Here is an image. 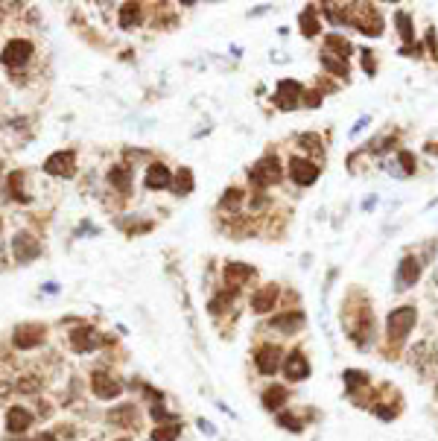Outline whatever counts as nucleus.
Instances as JSON below:
<instances>
[{"label":"nucleus","instance_id":"nucleus-1","mask_svg":"<svg viewBox=\"0 0 438 441\" xmlns=\"http://www.w3.org/2000/svg\"><path fill=\"white\" fill-rule=\"evenodd\" d=\"M415 322H418V310L415 307H398V310H391L389 318H386V339L389 345H400L403 339L409 336V330L415 327Z\"/></svg>","mask_w":438,"mask_h":441},{"label":"nucleus","instance_id":"nucleus-2","mask_svg":"<svg viewBox=\"0 0 438 441\" xmlns=\"http://www.w3.org/2000/svg\"><path fill=\"white\" fill-rule=\"evenodd\" d=\"M348 24L357 27L359 32H365V36H380L383 32V18L377 12V6H371V3H350Z\"/></svg>","mask_w":438,"mask_h":441},{"label":"nucleus","instance_id":"nucleus-3","mask_svg":"<svg viewBox=\"0 0 438 441\" xmlns=\"http://www.w3.org/2000/svg\"><path fill=\"white\" fill-rule=\"evenodd\" d=\"M281 175H283V170H281V161L275 158V155H263L255 167L248 170V181L255 184V187H272V184H278L281 181Z\"/></svg>","mask_w":438,"mask_h":441},{"label":"nucleus","instance_id":"nucleus-4","mask_svg":"<svg viewBox=\"0 0 438 441\" xmlns=\"http://www.w3.org/2000/svg\"><path fill=\"white\" fill-rule=\"evenodd\" d=\"M32 53H36L32 41H27V38H12L3 47V53H0V62H3L6 68H24V64L32 59Z\"/></svg>","mask_w":438,"mask_h":441},{"label":"nucleus","instance_id":"nucleus-5","mask_svg":"<svg viewBox=\"0 0 438 441\" xmlns=\"http://www.w3.org/2000/svg\"><path fill=\"white\" fill-rule=\"evenodd\" d=\"M304 85L295 82V79H281L278 82V91H275V105L281 112H292V108H298L301 100H304Z\"/></svg>","mask_w":438,"mask_h":441},{"label":"nucleus","instance_id":"nucleus-6","mask_svg":"<svg viewBox=\"0 0 438 441\" xmlns=\"http://www.w3.org/2000/svg\"><path fill=\"white\" fill-rule=\"evenodd\" d=\"M68 339H70V348L76 351V354H88V351H96L103 345V333L96 327H88V325L73 327Z\"/></svg>","mask_w":438,"mask_h":441},{"label":"nucleus","instance_id":"nucleus-7","mask_svg":"<svg viewBox=\"0 0 438 441\" xmlns=\"http://www.w3.org/2000/svg\"><path fill=\"white\" fill-rule=\"evenodd\" d=\"M319 164L310 161V158H292L289 161V179L298 184V187H310L319 181Z\"/></svg>","mask_w":438,"mask_h":441},{"label":"nucleus","instance_id":"nucleus-8","mask_svg":"<svg viewBox=\"0 0 438 441\" xmlns=\"http://www.w3.org/2000/svg\"><path fill=\"white\" fill-rule=\"evenodd\" d=\"M91 389H94V394L100 401H112V398H117V394L123 392V383H120L114 374H108V371H94L91 374Z\"/></svg>","mask_w":438,"mask_h":441},{"label":"nucleus","instance_id":"nucleus-9","mask_svg":"<svg viewBox=\"0 0 438 441\" xmlns=\"http://www.w3.org/2000/svg\"><path fill=\"white\" fill-rule=\"evenodd\" d=\"M12 251H15L18 263H29V260H36L41 255V246H38V240L32 237L29 231H21V234H15V240H12Z\"/></svg>","mask_w":438,"mask_h":441},{"label":"nucleus","instance_id":"nucleus-10","mask_svg":"<svg viewBox=\"0 0 438 441\" xmlns=\"http://www.w3.org/2000/svg\"><path fill=\"white\" fill-rule=\"evenodd\" d=\"M44 325H32V322H27V325H18L15 327V348H21V351H29V348H36V345H41L44 342Z\"/></svg>","mask_w":438,"mask_h":441},{"label":"nucleus","instance_id":"nucleus-11","mask_svg":"<svg viewBox=\"0 0 438 441\" xmlns=\"http://www.w3.org/2000/svg\"><path fill=\"white\" fill-rule=\"evenodd\" d=\"M76 170V152H53V155L44 161V173H50V175H73Z\"/></svg>","mask_w":438,"mask_h":441},{"label":"nucleus","instance_id":"nucleus-12","mask_svg":"<svg viewBox=\"0 0 438 441\" xmlns=\"http://www.w3.org/2000/svg\"><path fill=\"white\" fill-rule=\"evenodd\" d=\"M255 366L260 374H275L281 368V348L278 345H263L257 348V354H255Z\"/></svg>","mask_w":438,"mask_h":441},{"label":"nucleus","instance_id":"nucleus-13","mask_svg":"<svg viewBox=\"0 0 438 441\" xmlns=\"http://www.w3.org/2000/svg\"><path fill=\"white\" fill-rule=\"evenodd\" d=\"M421 278V263L418 257L407 255L400 263H398V290H409V286H415Z\"/></svg>","mask_w":438,"mask_h":441},{"label":"nucleus","instance_id":"nucleus-14","mask_svg":"<svg viewBox=\"0 0 438 441\" xmlns=\"http://www.w3.org/2000/svg\"><path fill=\"white\" fill-rule=\"evenodd\" d=\"M275 301H278V286L266 284V286H260V290L251 295V310L255 313H269V310H275Z\"/></svg>","mask_w":438,"mask_h":441},{"label":"nucleus","instance_id":"nucleus-15","mask_svg":"<svg viewBox=\"0 0 438 441\" xmlns=\"http://www.w3.org/2000/svg\"><path fill=\"white\" fill-rule=\"evenodd\" d=\"M301 325H304L301 310H289V313H281V316L272 318V330H278V333H283V336H292Z\"/></svg>","mask_w":438,"mask_h":441},{"label":"nucleus","instance_id":"nucleus-16","mask_svg":"<svg viewBox=\"0 0 438 441\" xmlns=\"http://www.w3.org/2000/svg\"><path fill=\"white\" fill-rule=\"evenodd\" d=\"M255 278V269L248 266V263H228L225 266V284L231 286V290H240L243 284H248Z\"/></svg>","mask_w":438,"mask_h":441},{"label":"nucleus","instance_id":"nucleus-17","mask_svg":"<svg viewBox=\"0 0 438 441\" xmlns=\"http://www.w3.org/2000/svg\"><path fill=\"white\" fill-rule=\"evenodd\" d=\"M283 374H287V380H304L307 374H310V362H307V357L301 354V351H292V354L287 357V362H283Z\"/></svg>","mask_w":438,"mask_h":441},{"label":"nucleus","instance_id":"nucleus-18","mask_svg":"<svg viewBox=\"0 0 438 441\" xmlns=\"http://www.w3.org/2000/svg\"><path fill=\"white\" fill-rule=\"evenodd\" d=\"M146 187H149V190H164V187H170L172 184V173L167 170V167H164V164L158 161V164H149V167H146Z\"/></svg>","mask_w":438,"mask_h":441},{"label":"nucleus","instance_id":"nucleus-19","mask_svg":"<svg viewBox=\"0 0 438 441\" xmlns=\"http://www.w3.org/2000/svg\"><path fill=\"white\" fill-rule=\"evenodd\" d=\"M32 427V412L24 410V406H12L6 412V429L9 433H24V429Z\"/></svg>","mask_w":438,"mask_h":441},{"label":"nucleus","instance_id":"nucleus-20","mask_svg":"<svg viewBox=\"0 0 438 441\" xmlns=\"http://www.w3.org/2000/svg\"><path fill=\"white\" fill-rule=\"evenodd\" d=\"M350 50H354V47H350V41H348L345 36H339V32H331V36H324V53H331V56L348 62Z\"/></svg>","mask_w":438,"mask_h":441},{"label":"nucleus","instance_id":"nucleus-21","mask_svg":"<svg viewBox=\"0 0 438 441\" xmlns=\"http://www.w3.org/2000/svg\"><path fill=\"white\" fill-rule=\"evenodd\" d=\"M108 421L117 424V427H135L138 424V410H135V403H123V406H117V410L108 412Z\"/></svg>","mask_w":438,"mask_h":441},{"label":"nucleus","instance_id":"nucleus-22","mask_svg":"<svg viewBox=\"0 0 438 441\" xmlns=\"http://www.w3.org/2000/svg\"><path fill=\"white\" fill-rule=\"evenodd\" d=\"M298 27H301V32H304L307 38L319 36V29H322V24H319V9H315V6H307L304 12L298 15Z\"/></svg>","mask_w":438,"mask_h":441},{"label":"nucleus","instance_id":"nucleus-23","mask_svg":"<svg viewBox=\"0 0 438 441\" xmlns=\"http://www.w3.org/2000/svg\"><path fill=\"white\" fill-rule=\"evenodd\" d=\"M283 403H287V389H283V386H269V389L263 392V406H266L269 412L281 410Z\"/></svg>","mask_w":438,"mask_h":441},{"label":"nucleus","instance_id":"nucleus-24","mask_svg":"<svg viewBox=\"0 0 438 441\" xmlns=\"http://www.w3.org/2000/svg\"><path fill=\"white\" fill-rule=\"evenodd\" d=\"M138 24H140V6L138 3H123L120 6V27L135 29Z\"/></svg>","mask_w":438,"mask_h":441},{"label":"nucleus","instance_id":"nucleus-25","mask_svg":"<svg viewBox=\"0 0 438 441\" xmlns=\"http://www.w3.org/2000/svg\"><path fill=\"white\" fill-rule=\"evenodd\" d=\"M108 181H112L120 193L131 190V173L126 167H112V170H108Z\"/></svg>","mask_w":438,"mask_h":441},{"label":"nucleus","instance_id":"nucleus-26","mask_svg":"<svg viewBox=\"0 0 438 441\" xmlns=\"http://www.w3.org/2000/svg\"><path fill=\"white\" fill-rule=\"evenodd\" d=\"M243 199H246V193L240 190V187H231V190H225V196L219 199V207H222V211H237V207L243 205Z\"/></svg>","mask_w":438,"mask_h":441},{"label":"nucleus","instance_id":"nucleus-27","mask_svg":"<svg viewBox=\"0 0 438 441\" xmlns=\"http://www.w3.org/2000/svg\"><path fill=\"white\" fill-rule=\"evenodd\" d=\"M181 436V427L179 424H161V427H155L152 429V441H175Z\"/></svg>","mask_w":438,"mask_h":441},{"label":"nucleus","instance_id":"nucleus-28","mask_svg":"<svg viewBox=\"0 0 438 441\" xmlns=\"http://www.w3.org/2000/svg\"><path fill=\"white\" fill-rule=\"evenodd\" d=\"M322 68H327L333 76H348V62H342V59H336V56H331V53H322Z\"/></svg>","mask_w":438,"mask_h":441},{"label":"nucleus","instance_id":"nucleus-29","mask_svg":"<svg viewBox=\"0 0 438 441\" xmlns=\"http://www.w3.org/2000/svg\"><path fill=\"white\" fill-rule=\"evenodd\" d=\"M394 24H398V32H400V38H403V41H407V44H412V41H415L412 18H409L407 12H398V15H394Z\"/></svg>","mask_w":438,"mask_h":441},{"label":"nucleus","instance_id":"nucleus-30","mask_svg":"<svg viewBox=\"0 0 438 441\" xmlns=\"http://www.w3.org/2000/svg\"><path fill=\"white\" fill-rule=\"evenodd\" d=\"M175 193H181V196L193 193V173L188 167H181L179 175H175Z\"/></svg>","mask_w":438,"mask_h":441},{"label":"nucleus","instance_id":"nucleus-31","mask_svg":"<svg viewBox=\"0 0 438 441\" xmlns=\"http://www.w3.org/2000/svg\"><path fill=\"white\" fill-rule=\"evenodd\" d=\"M9 196H12V199H21V202L29 199V196L24 193V173H12V179H9Z\"/></svg>","mask_w":438,"mask_h":441},{"label":"nucleus","instance_id":"nucleus-32","mask_svg":"<svg viewBox=\"0 0 438 441\" xmlns=\"http://www.w3.org/2000/svg\"><path fill=\"white\" fill-rule=\"evenodd\" d=\"M342 380H345L348 389H359V386H368V374L365 371H357V368H348L342 374Z\"/></svg>","mask_w":438,"mask_h":441},{"label":"nucleus","instance_id":"nucleus-33","mask_svg":"<svg viewBox=\"0 0 438 441\" xmlns=\"http://www.w3.org/2000/svg\"><path fill=\"white\" fill-rule=\"evenodd\" d=\"M237 295V290H225V292H219L216 299L211 301V313L214 316H219V313H225L228 310V304H231V299Z\"/></svg>","mask_w":438,"mask_h":441},{"label":"nucleus","instance_id":"nucleus-34","mask_svg":"<svg viewBox=\"0 0 438 441\" xmlns=\"http://www.w3.org/2000/svg\"><path fill=\"white\" fill-rule=\"evenodd\" d=\"M278 424L283 427V429H289V433H301V418L298 415H292V412H281L278 415Z\"/></svg>","mask_w":438,"mask_h":441},{"label":"nucleus","instance_id":"nucleus-35","mask_svg":"<svg viewBox=\"0 0 438 441\" xmlns=\"http://www.w3.org/2000/svg\"><path fill=\"white\" fill-rule=\"evenodd\" d=\"M298 147L313 149V152H322L324 143H322V138H319V135H313V131H310V135H298Z\"/></svg>","mask_w":438,"mask_h":441},{"label":"nucleus","instance_id":"nucleus-36","mask_svg":"<svg viewBox=\"0 0 438 441\" xmlns=\"http://www.w3.org/2000/svg\"><path fill=\"white\" fill-rule=\"evenodd\" d=\"M398 161H400V167H403V173H407V175L415 173V155H412V152L400 149V152H398Z\"/></svg>","mask_w":438,"mask_h":441},{"label":"nucleus","instance_id":"nucleus-37","mask_svg":"<svg viewBox=\"0 0 438 441\" xmlns=\"http://www.w3.org/2000/svg\"><path fill=\"white\" fill-rule=\"evenodd\" d=\"M152 418H155V421H167V424H175V415L164 410L161 403H152Z\"/></svg>","mask_w":438,"mask_h":441},{"label":"nucleus","instance_id":"nucleus-38","mask_svg":"<svg viewBox=\"0 0 438 441\" xmlns=\"http://www.w3.org/2000/svg\"><path fill=\"white\" fill-rule=\"evenodd\" d=\"M36 389H41V380L38 377H24L18 383V392H36Z\"/></svg>","mask_w":438,"mask_h":441},{"label":"nucleus","instance_id":"nucleus-39","mask_svg":"<svg viewBox=\"0 0 438 441\" xmlns=\"http://www.w3.org/2000/svg\"><path fill=\"white\" fill-rule=\"evenodd\" d=\"M322 100H324L322 91H307V94H304V105H310V108H319Z\"/></svg>","mask_w":438,"mask_h":441},{"label":"nucleus","instance_id":"nucleus-40","mask_svg":"<svg viewBox=\"0 0 438 441\" xmlns=\"http://www.w3.org/2000/svg\"><path fill=\"white\" fill-rule=\"evenodd\" d=\"M363 68L368 73H374L377 71V64H374V56H371V50H363Z\"/></svg>","mask_w":438,"mask_h":441},{"label":"nucleus","instance_id":"nucleus-41","mask_svg":"<svg viewBox=\"0 0 438 441\" xmlns=\"http://www.w3.org/2000/svg\"><path fill=\"white\" fill-rule=\"evenodd\" d=\"M377 415H380V418H386V421H389V418H394V410H386V406H380Z\"/></svg>","mask_w":438,"mask_h":441},{"label":"nucleus","instance_id":"nucleus-42","mask_svg":"<svg viewBox=\"0 0 438 441\" xmlns=\"http://www.w3.org/2000/svg\"><path fill=\"white\" fill-rule=\"evenodd\" d=\"M32 441H59V438L53 436V433H41V436H36V438H32Z\"/></svg>","mask_w":438,"mask_h":441},{"label":"nucleus","instance_id":"nucleus-43","mask_svg":"<svg viewBox=\"0 0 438 441\" xmlns=\"http://www.w3.org/2000/svg\"><path fill=\"white\" fill-rule=\"evenodd\" d=\"M117 441H129V438H117Z\"/></svg>","mask_w":438,"mask_h":441}]
</instances>
